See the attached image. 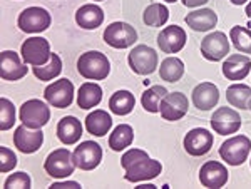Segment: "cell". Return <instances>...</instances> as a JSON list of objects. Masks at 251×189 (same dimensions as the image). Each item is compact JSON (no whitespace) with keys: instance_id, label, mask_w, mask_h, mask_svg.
Listing matches in <instances>:
<instances>
[{"instance_id":"obj_22","label":"cell","mask_w":251,"mask_h":189,"mask_svg":"<svg viewBox=\"0 0 251 189\" xmlns=\"http://www.w3.org/2000/svg\"><path fill=\"white\" fill-rule=\"evenodd\" d=\"M75 22L82 29L94 30L97 27H100V24L104 22V10L99 5H96V3L82 5L75 12Z\"/></svg>"},{"instance_id":"obj_36","label":"cell","mask_w":251,"mask_h":189,"mask_svg":"<svg viewBox=\"0 0 251 189\" xmlns=\"http://www.w3.org/2000/svg\"><path fill=\"white\" fill-rule=\"evenodd\" d=\"M32 184L30 181V176L27 172H15L12 174L10 178H7V181L3 183V188L5 189H10V188H22V189H29Z\"/></svg>"},{"instance_id":"obj_38","label":"cell","mask_w":251,"mask_h":189,"mask_svg":"<svg viewBox=\"0 0 251 189\" xmlns=\"http://www.w3.org/2000/svg\"><path fill=\"white\" fill-rule=\"evenodd\" d=\"M146 158H149L146 151H143V149H129L123 156V158H121V166H123L124 169H127L129 166H132V164H136L137 161L146 159Z\"/></svg>"},{"instance_id":"obj_47","label":"cell","mask_w":251,"mask_h":189,"mask_svg":"<svg viewBox=\"0 0 251 189\" xmlns=\"http://www.w3.org/2000/svg\"><path fill=\"white\" fill-rule=\"evenodd\" d=\"M250 163H251V161H250Z\"/></svg>"},{"instance_id":"obj_42","label":"cell","mask_w":251,"mask_h":189,"mask_svg":"<svg viewBox=\"0 0 251 189\" xmlns=\"http://www.w3.org/2000/svg\"><path fill=\"white\" fill-rule=\"evenodd\" d=\"M248 0H231V3H234V5H243V3H246Z\"/></svg>"},{"instance_id":"obj_11","label":"cell","mask_w":251,"mask_h":189,"mask_svg":"<svg viewBox=\"0 0 251 189\" xmlns=\"http://www.w3.org/2000/svg\"><path fill=\"white\" fill-rule=\"evenodd\" d=\"M201 54L204 59L218 62L225 59V55L229 54V40L225 35V32H211L201 40Z\"/></svg>"},{"instance_id":"obj_44","label":"cell","mask_w":251,"mask_h":189,"mask_svg":"<svg viewBox=\"0 0 251 189\" xmlns=\"http://www.w3.org/2000/svg\"><path fill=\"white\" fill-rule=\"evenodd\" d=\"M164 2H168V3H174V2H177V0H164Z\"/></svg>"},{"instance_id":"obj_21","label":"cell","mask_w":251,"mask_h":189,"mask_svg":"<svg viewBox=\"0 0 251 189\" xmlns=\"http://www.w3.org/2000/svg\"><path fill=\"white\" fill-rule=\"evenodd\" d=\"M251 71V59L245 54H231L223 64V74L228 80H243Z\"/></svg>"},{"instance_id":"obj_26","label":"cell","mask_w":251,"mask_h":189,"mask_svg":"<svg viewBox=\"0 0 251 189\" xmlns=\"http://www.w3.org/2000/svg\"><path fill=\"white\" fill-rule=\"evenodd\" d=\"M112 126V119L106 111L96 109L86 118V127L92 136L102 138L104 134H107L109 129Z\"/></svg>"},{"instance_id":"obj_16","label":"cell","mask_w":251,"mask_h":189,"mask_svg":"<svg viewBox=\"0 0 251 189\" xmlns=\"http://www.w3.org/2000/svg\"><path fill=\"white\" fill-rule=\"evenodd\" d=\"M44 142V132L40 129H29L22 124L14 132V144L15 147L24 154L37 152Z\"/></svg>"},{"instance_id":"obj_29","label":"cell","mask_w":251,"mask_h":189,"mask_svg":"<svg viewBox=\"0 0 251 189\" xmlns=\"http://www.w3.org/2000/svg\"><path fill=\"white\" fill-rule=\"evenodd\" d=\"M159 75L166 82H177L184 75V64L177 57H168L161 62Z\"/></svg>"},{"instance_id":"obj_43","label":"cell","mask_w":251,"mask_h":189,"mask_svg":"<svg viewBox=\"0 0 251 189\" xmlns=\"http://www.w3.org/2000/svg\"><path fill=\"white\" fill-rule=\"evenodd\" d=\"M246 15H248V17L251 19V2L248 3V5H246Z\"/></svg>"},{"instance_id":"obj_28","label":"cell","mask_w":251,"mask_h":189,"mask_svg":"<svg viewBox=\"0 0 251 189\" xmlns=\"http://www.w3.org/2000/svg\"><path fill=\"white\" fill-rule=\"evenodd\" d=\"M134 141V131L129 124H119L109 136V147L112 151H124Z\"/></svg>"},{"instance_id":"obj_19","label":"cell","mask_w":251,"mask_h":189,"mask_svg":"<svg viewBox=\"0 0 251 189\" xmlns=\"http://www.w3.org/2000/svg\"><path fill=\"white\" fill-rule=\"evenodd\" d=\"M200 181L204 188H223L228 183V169L218 161H208L200 169Z\"/></svg>"},{"instance_id":"obj_3","label":"cell","mask_w":251,"mask_h":189,"mask_svg":"<svg viewBox=\"0 0 251 189\" xmlns=\"http://www.w3.org/2000/svg\"><path fill=\"white\" fill-rule=\"evenodd\" d=\"M251 152V141L246 136H234L226 139L220 147V156L229 166H241Z\"/></svg>"},{"instance_id":"obj_7","label":"cell","mask_w":251,"mask_h":189,"mask_svg":"<svg viewBox=\"0 0 251 189\" xmlns=\"http://www.w3.org/2000/svg\"><path fill=\"white\" fill-rule=\"evenodd\" d=\"M129 67L139 75H149L157 69V52L149 46H137L127 55Z\"/></svg>"},{"instance_id":"obj_34","label":"cell","mask_w":251,"mask_h":189,"mask_svg":"<svg viewBox=\"0 0 251 189\" xmlns=\"http://www.w3.org/2000/svg\"><path fill=\"white\" fill-rule=\"evenodd\" d=\"M229 37L233 40V46L241 54H251V30L246 27H233L229 32Z\"/></svg>"},{"instance_id":"obj_31","label":"cell","mask_w":251,"mask_h":189,"mask_svg":"<svg viewBox=\"0 0 251 189\" xmlns=\"http://www.w3.org/2000/svg\"><path fill=\"white\" fill-rule=\"evenodd\" d=\"M169 19V10L164 3H151L144 10L143 20L149 27H163Z\"/></svg>"},{"instance_id":"obj_33","label":"cell","mask_w":251,"mask_h":189,"mask_svg":"<svg viewBox=\"0 0 251 189\" xmlns=\"http://www.w3.org/2000/svg\"><path fill=\"white\" fill-rule=\"evenodd\" d=\"M32 71H34V75L39 80H52L62 72V60H60L57 54H52L50 60L47 64L39 67H32Z\"/></svg>"},{"instance_id":"obj_40","label":"cell","mask_w":251,"mask_h":189,"mask_svg":"<svg viewBox=\"0 0 251 189\" xmlns=\"http://www.w3.org/2000/svg\"><path fill=\"white\" fill-rule=\"evenodd\" d=\"M181 2H183V5L189 7V9H194V7L204 5V3L209 2V0H181Z\"/></svg>"},{"instance_id":"obj_46","label":"cell","mask_w":251,"mask_h":189,"mask_svg":"<svg viewBox=\"0 0 251 189\" xmlns=\"http://www.w3.org/2000/svg\"><path fill=\"white\" fill-rule=\"evenodd\" d=\"M96 2H100V0H96Z\"/></svg>"},{"instance_id":"obj_35","label":"cell","mask_w":251,"mask_h":189,"mask_svg":"<svg viewBox=\"0 0 251 189\" xmlns=\"http://www.w3.org/2000/svg\"><path fill=\"white\" fill-rule=\"evenodd\" d=\"M15 124V107L9 99H0V129L9 131Z\"/></svg>"},{"instance_id":"obj_15","label":"cell","mask_w":251,"mask_h":189,"mask_svg":"<svg viewBox=\"0 0 251 189\" xmlns=\"http://www.w3.org/2000/svg\"><path fill=\"white\" fill-rule=\"evenodd\" d=\"M161 166L159 161H154V159H141L137 161L136 164L129 166L126 169V174H124V179L129 181V183H141V181H149V179H154L157 176L161 174Z\"/></svg>"},{"instance_id":"obj_23","label":"cell","mask_w":251,"mask_h":189,"mask_svg":"<svg viewBox=\"0 0 251 189\" xmlns=\"http://www.w3.org/2000/svg\"><path fill=\"white\" fill-rule=\"evenodd\" d=\"M82 136V124L77 118H62L57 124V138L60 142H64L66 146H72L80 139Z\"/></svg>"},{"instance_id":"obj_39","label":"cell","mask_w":251,"mask_h":189,"mask_svg":"<svg viewBox=\"0 0 251 189\" xmlns=\"http://www.w3.org/2000/svg\"><path fill=\"white\" fill-rule=\"evenodd\" d=\"M52 189H60V188H80V184L77 181H60V183H54L50 186Z\"/></svg>"},{"instance_id":"obj_41","label":"cell","mask_w":251,"mask_h":189,"mask_svg":"<svg viewBox=\"0 0 251 189\" xmlns=\"http://www.w3.org/2000/svg\"><path fill=\"white\" fill-rule=\"evenodd\" d=\"M152 189V188H156V186H152V184H139V186H137V189Z\"/></svg>"},{"instance_id":"obj_24","label":"cell","mask_w":251,"mask_h":189,"mask_svg":"<svg viewBox=\"0 0 251 189\" xmlns=\"http://www.w3.org/2000/svg\"><path fill=\"white\" fill-rule=\"evenodd\" d=\"M186 24L196 32H208L218 24V15L211 9H198L186 15Z\"/></svg>"},{"instance_id":"obj_9","label":"cell","mask_w":251,"mask_h":189,"mask_svg":"<svg viewBox=\"0 0 251 189\" xmlns=\"http://www.w3.org/2000/svg\"><path fill=\"white\" fill-rule=\"evenodd\" d=\"M44 97L52 107L66 109L74 100V84L69 79H59L46 87Z\"/></svg>"},{"instance_id":"obj_20","label":"cell","mask_w":251,"mask_h":189,"mask_svg":"<svg viewBox=\"0 0 251 189\" xmlns=\"http://www.w3.org/2000/svg\"><path fill=\"white\" fill-rule=\"evenodd\" d=\"M220 100V91L213 82H201L193 89V104L200 111H211Z\"/></svg>"},{"instance_id":"obj_13","label":"cell","mask_w":251,"mask_h":189,"mask_svg":"<svg viewBox=\"0 0 251 189\" xmlns=\"http://www.w3.org/2000/svg\"><path fill=\"white\" fill-rule=\"evenodd\" d=\"M27 75L25 62H22V55L14 50H3L0 54V77L3 80H19Z\"/></svg>"},{"instance_id":"obj_2","label":"cell","mask_w":251,"mask_h":189,"mask_svg":"<svg viewBox=\"0 0 251 189\" xmlns=\"http://www.w3.org/2000/svg\"><path fill=\"white\" fill-rule=\"evenodd\" d=\"M75 163H74V154L66 147H60V149L52 151L47 156L46 164H44V169L47 171V174L50 178L55 179H64L74 172L75 169Z\"/></svg>"},{"instance_id":"obj_27","label":"cell","mask_w":251,"mask_h":189,"mask_svg":"<svg viewBox=\"0 0 251 189\" xmlns=\"http://www.w3.org/2000/svg\"><path fill=\"white\" fill-rule=\"evenodd\" d=\"M136 99L129 91H117L109 99V109L114 112L116 116H127L129 112L134 109Z\"/></svg>"},{"instance_id":"obj_18","label":"cell","mask_w":251,"mask_h":189,"mask_svg":"<svg viewBox=\"0 0 251 189\" xmlns=\"http://www.w3.org/2000/svg\"><path fill=\"white\" fill-rule=\"evenodd\" d=\"M186 112H188V99L181 92H171V94H166V97L161 102L159 114L163 116L166 120H179L184 118Z\"/></svg>"},{"instance_id":"obj_17","label":"cell","mask_w":251,"mask_h":189,"mask_svg":"<svg viewBox=\"0 0 251 189\" xmlns=\"http://www.w3.org/2000/svg\"><path fill=\"white\" fill-rule=\"evenodd\" d=\"M186 44V32L179 25H169L159 32L157 46L164 54H177Z\"/></svg>"},{"instance_id":"obj_25","label":"cell","mask_w":251,"mask_h":189,"mask_svg":"<svg viewBox=\"0 0 251 189\" xmlns=\"http://www.w3.org/2000/svg\"><path fill=\"white\" fill-rule=\"evenodd\" d=\"M102 100V89L99 84L84 82L77 91V106L80 109H92Z\"/></svg>"},{"instance_id":"obj_30","label":"cell","mask_w":251,"mask_h":189,"mask_svg":"<svg viewBox=\"0 0 251 189\" xmlns=\"http://www.w3.org/2000/svg\"><path fill=\"white\" fill-rule=\"evenodd\" d=\"M226 99L233 107L238 109H248V102L251 99V87L246 84H233L226 89Z\"/></svg>"},{"instance_id":"obj_1","label":"cell","mask_w":251,"mask_h":189,"mask_svg":"<svg viewBox=\"0 0 251 189\" xmlns=\"http://www.w3.org/2000/svg\"><path fill=\"white\" fill-rule=\"evenodd\" d=\"M111 64L109 59L99 50H89L77 59V72L84 79L104 80L109 75Z\"/></svg>"},{"instance_id":"obj_4","label":"cell","mask_w":251,"mask_h":189,"mask_svg":"<svg viewBox=\"0 0 251 189\" xmlns=\"http://www.w3.org/2000/svg\"><path fill=\"white\" fill-rule=\"evenodd\" d=\"M20 55L25 64L32 67L44 66L50 60V44L44 37H30L24 40L22 47H20Z\"/></svg>"},{"instance_id":"obj_6","label":"cell","mask_w":251,"mask_h":189,"mask_svg":"<svg viewBox=\"0 0 251 189\" xmlns=\"http://www.w3.org/2000/svg\"><path fill=\"white\" fill-rule=\"evenodd\" d=\"M104 42L114 49H127L137 40V32L132 25L126 22H112L106 27L102 35Z\"/></svg>"},{"instance_id":"obj_37","label":"cell","mask_w":251,"mask_h":189,"mask_svg":"<svg viewBox=\"0 0 251 189\" xmlns=\"http://www.w3.org/2000/svg\"><path fill=\"white\" fill-rule=\"evenodd\" d=\"M15 166H17V158H15V154L9 147L2 146L0 147V171L10 172Z\"/></svg>"},{"instance_id":"obj_5","label":"cell","mask_w":251,"mask_h":189,"mask_svg":"<svg viewBox=\"0 0 251 189\" xmlns=\"http://www.w3.org/2000/svg\"><path fill=\"white\" fill-rule=\"evenodd\" d=\"M20 120L29 129H40L50 120V107L39 99L25 100L20 107Z\"/></svg>"},{"instance_id":"obj_32","label":"cell","mask_w":251,"mask_h":189,"mask_svg":"<svg viewBox=\"0 0 251 189\" xmlns=\"http://www.w3.org/2000/svg\"><path fill=\"white\" fill-rule=\"evenodd\" d=\"M168 94V89L164 86H152L149 89L144 91L143 97H141V102H143V107L148 112H159L161 102Z\"/></svg>"},{"instance_id":"obj_8","label":"cell","mask_w":251,"mask_h":189,"mask_svg":"<svg viewBox=\"0 0 251 189\" xmlns=\"http://www.w3.org/2000/svg\"><path fill=\"white\" fill-rule=\"evenodd\" d=\"M50 14L42 9V7H29L19 15V29L27 34H37V32H44L50 27Z\"/></svg>"},{"instance_id":"obj_45","label":"cell","mask_w":251,"mask_h":189,"mask_svg":"<svg viewBox=\"0 0 251 189\" xmlns=\"http://www.w3.org/2000/svg\"><path fill=\"white\" fill-rule=\"evenodd\" d=\"M248 109H251V99H250V102H248Z\"/></svg>"},{"instance_id":"obj_12","label":"cell","mask_w":251,"mask_h":189,"mask_svg":"<svg viewBox=\"0 0 251 189\" xmlns=\"http://www.w3.org/2000/svg\"><path fill=\"white\" fill-rule=\"evenodd\" d=\"M209 122H211L213 131L220 136L234 134L241 127L240 114L234 109H231V107H220V109H216Z\"/></svg>"},{"instance_id":"obj_10","label":"cell","mask_w":251,"mask_h":189,"mask_svg":"<svg viewBox=\"0 0 251 189\" xmlns=\"http://www.w3.org/2000/svg\"><path fill=\"white\" fill-rule=\"evenodd\" d=\"M74 163L79 169L91 171L96 169L102 161V149L94 141H84L74 149Z\"/></svg>"},{"instance_id":"obj_14","label":"cell","mask_w":251,"mask_h":189,"mask_svg":"<svg viewBox=\"0 0 251 189\" xmlns=\"http://www.w3.org/2000/svg\"><path fill=\"white\" fill-rule=\"evenodd\" d=\"M214 139L213 134L204 127L191 129L184 136V151L191 156H204L211 149Z\"/></svg>"}]
</instances>
